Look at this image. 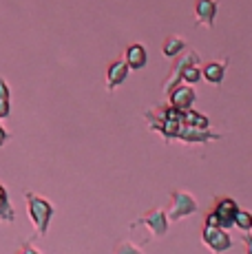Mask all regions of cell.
<instances>
[{"label":"cell","instance_id":"obj_1","mask_svg":"<svg viewBox=\"0 0 252 254\" xmlns=\"http://www.w3.org/2000/svg\"><path fill=\"white\" fill-rule=\"evenodd\" d=\"M25 201H27V217L36 226V234L38 237H45L49 232L53 214H56V206H53L49 199L40 197L36 192H25Z\"/></svg>","mask_w":252,"mask_h":254},{"label":"cell","instance_id":"obj_2","mask_svg":"<svg viewBox=\"0 0 252 254\" xmlns=\"http://www.w3.org/2000/svg\"><path fill=\"white\" fill-rule=\"evenodd\" d=\"M199 210V203L188 190H173L171 192V206L166 208L168 221H182V219L190 217Z\"/></svg>","mask_w":252,"mask_h":254},{"label":"cell","instance_id":"obj_3","mask_svg":"<svg viewBox=\"0 0 252 254\" xmlns=\"http://www.w3.org/2000/svg\"><path fill=\"white\" fill-rule=\"evenodd\" d=\"M137 226H144L155 239H162V237H166L168 234V226H171V221H168L166 210L164 208H151L148 212L139 214L135 221H130V228H137Z\"/></svg>","mask_w":252,"mask_h":254},{"label":"cell","instance_id":"obj_4","mask_svg":"<svg viewBox=\"0 0 252 254\" xmlns=\"http://www.w3.org/2000/svg\"><path fill=\"white\" fill-rule=\"evenodd\" d=\"M201 243L212 254H221V252H226L232 248V239H230V234H228L226 228L206 226V223H203V228H201Z\"/></svg>","mask_w":252,"mask_h":254},{"label":"cell","instance_id":"obj_5","mask_svg":"<svg viewBox=\"0 0 252 254\" xmlns=\"http://www.w3.org/2000/svg\"><path fill=\"white\" fill-rule=\"evenodd\" d=\"M212 212L219 219V226L228 230V228H235V217L239 212V203L232 197H219L212 203Z\"/></svg>","mask_w":252,"mask_h":254},{"label":"cell","instance_id":"obj_6","mask_svg":"<svg viewBox=\"0 0 252 254\" xmlns=\"http://www.w3.org/2000/svg\"><path fill=\"white\" fill-rule=\"evenodd\" d=\"M188 64H201L199 56H197L195 51H184V56L179 58L175 64H173L171 75H168L166 80H164V93H168V91L173 89V86L182 84V73H184V69H186Z\"/></svg>","mask_w":252,"mask_h":254},{"label":"cell","instance_id":"obj_7","mask_svg":"<svg viewBox=\"0 0 252 254\" xmlns=\"http://www.w3.org/2000/svg\"><path fill=\"white\" fill-rule=\"evenodd\" d=\"M192 102H195V89L190 84H177L168 91V104L177 111H188L192 109Z\"/></svg>","mask_w":252,"mask_h":254},{"label":"cell","instance_id":"obj_8","mask_svg":"<svg viewBox=\"0 0 252 254\" xmlns=\"http://www.w3.org/2000/svg\"><path fill=\"white\" fill-rule=\"evenodd\" d=\"M177 139L186 146H195V144H208V141H217L221 139L219 133H210V130L203 128H192V126H182V130L177 133Z\"/></svg>","mask_w":252,"mask_h":254},{"label":"cell","instance_id":"obj_9","mask_svg":"<svg viewBox=\"0 0 252 254\" xmlns=\"http://www.w3.org/2000/svg\"><path fill=\"white\" fill-rule=\"evenodd\" d=\"M219 13V2L217 0H195V20L197 24L212 29L215 27V18Z\"/></svg>","mask_w":252,"mask_h":254},{"label":"cell","instance_id":"obj_10","mask_svg":"<svg viewBox=\"0 0 252 254\" xmlns=\"http://www.w3.org/2000/svg\"><path fill=\"white\" fill-rule=\"evenodd\" d=\"M228 62H230L228 58H221V60H210V62H206V64H201V77L210 86H219L226 77Z\"/></svg>","mask_w":252,"mask_h":254},{"label":"cell","instance_id":"obj_11","mask_svg":"<svg viewBox=\"0 0 252 254\" xmlns=\"http://www.w3.org/2000/svg\"><path fill=\"white\" fill-rule=\"evenodd\" d=\"M124 62L128 64L130 71H139L148 64V51L142 42H130L124 49Z\"/></svg>","mask_w":252,"mask_h":254},{"label":"cell","instance_id":"obj_12","mask_svg":"<svg viewBox=\"0 0 252 254\" xmlns=\"http://www.w3.org/2000/svg\"><path fill=\"white\" fill-rule=\"evenodd\" d=\"M128 64L124 62V58H118L113 60L109 66H106V89L109 91H115L120 84H124V80L128 77Z\"/></svg>","mask_w":252,"mask_h":254},{"label":"cell","instance_id":"obj_13","mask_svg":"<svg viewBox=\"0 0 252 254\" xmlns=\"http://www.w3.org/2000/svg\"><path fill=\"white\" fill-rule=\"evenodd\" d=\"M188 49V42L184 40V38H179V36H166L164 38V42H162V56L164 58H168V60H175V58H179L184 51Z\"/></svg>","mask_w":252,"mask_h":254},{"label":"cell","instance_id":"obj_14","mask_svg":"<svg viewBox=\"0 0 252 254\" xmlns=\"http://www.w3.org/2000/svg\"><path fill=\"white\" fill-rule=\"evenodd\" d=\"M0 221L2 223H13L16 221V210L11 206L9 192L4 188V184H0Z\"/></svg>","mask_w":252,"mask_h":254},{"label":"cell","instance_id":"obj_15","mask_svg":"<svg viewBox=\"0 0 252 254\" xmlns=\"http://www.w3.org/2000/svg\"><path fill=\"white\" fill-rule=\"evenodd\" d=\"M184 124L186 126H192V128H210V120H208V115L199 113V111H184Z\"/></svg>","mask_w":252,"mask_h":254},{"label":"cell","instance_id":"obj_16","mask_svg":"<svg viewBox=\"0 0 252 254\" xmlns=\"http://www.w3.org/2000/svg\"><path fill=\"white\" fill-rule=\"evenodd\" d=\"M9 113H11V102H9V86H7V82L0 77V120L9 117Z\"/></svg>","mask_w":252,"mask_h":254},{"label":"cell","instance_id":"obj_17","mask_svg":"<svg viewBox=\"0 0 252 254\" xmlns=\"http://www.w3.org/2000/svg\"><path fill=\"white\" fill-rule=\"evenodd\" d=\"M201 80V64H188L182 73V82L184 84H197Z\"/></svg>","mask_w":252,"mask_h":254},{"label":"cell","instance_id":"obj_18","mask_svg":"<svg viewBox=\"0 0 252 254\" xmlns=\"http://www.w3.org/2000/svg\"><path fill=\"white\" fill-rule=\"evenodd\" d=\"M235 228H237V230H241V232H250V228H252V214L248 212V210L239 208V212H237V217H235Z\"/></svg>","mask_w":252,"mask_h":254},{"label":"cell","instance_id":"obj_19","mask_svg":"<svg viewBox=\"0 0 252 254\" xmlns=\"http://www.w3.org/2000/svg\"><path fill=\"white\" fill-rule=\"evenodd\" d=\"M113 254H144V250L139 246H135L133 241H120L113 248Z\"/></svg>","mask_w":252,"mask_h":254},{"label":"cell","instance_id":"obj_20","mask_svg":"<svg viewBox=\"0 0 252 254\" xmlns=\"http://www.w3.org/2000/svg\"><path fill=\"white\" fill-rule=\"evenodd\" d=\"M16 254H42V252L38 250L36 246H33V243H31V239H27V241L22 243V246L16 250Z\"/></svg>","mask_w":252,"mask_h":254},{"label":"cell","instance_id":"obj_21","mask_svg":"<svg viewBox=\"0 0 252 254\" xmlns=\"http://www.w3.org/2000/svg\"><path fill=\"white\" fill-rule=\"evenodd\" d=\"M244 246H246V254H252V234L244 232Z\"/></svg>","mask_w":252,"mask_h":254},{"label":"cell","instance_id":"obj_22","mask_svg":"<svg viewBox=\"0 0 252 254\" xmlns=\"http://www.w3.org/2000/svg\"><path fill=\"white\" fill-rule=\"evenodd\" d=\"M7 139H9V133H7V130H4V126L0 124V148H2V146H4V141H7Z\"/></svg>","mask_w":252,"mask_h":254},{"label":"cell","instance_id":"obj_23","mask_svg":"<svg viewBox=\"0 0 252 254\" xmlns=\"http://www.w3.org/2000/svg\"><path fill=\"white\" fill-rule=\"evenodd\" d=\"M250 234H252V228H250Z\"/></svg>","mask_w":252,"mask_h":254}]
</instances>
